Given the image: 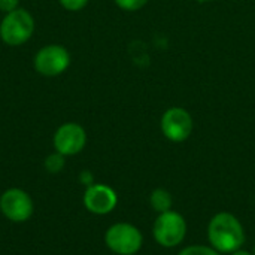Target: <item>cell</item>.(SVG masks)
I'll list each match as a JSON object with an SVG mask.
<instances>
[{"label": "cell", "instance_id": "cell-7", "mask_svg": "<svg viewBox=\"0 0 255 255\" xmlns=\"http://www.w3.org/2000/svg\"><path fill=\"white\" fill-rule=\"evenodd\" d=\"M161 131L170 142L179 143L190 137L194 123L184 108H170L161 117Z\"/></svg>", "mask_w": 255, "mask_h": 255}, {"label": "cell", "instance_id": "cell-15", "mask_svg": "<svg viewBox=\"0 0 255 255\" xmlns=\"http://www.w3.org/2000/svg\"><path fill=\"white\" fill-rule=\"evenodd\" d=\"M18 3H19V0H0V10L9 13V12L18 9Z\"/></svg>", "mask_w": 255, "mask_h": 255}, {"label": "cell", "instance_id": "cell-16", "mask_svg": "<svg viewBox=\"0 0 255 255\" xmlns=\"http://www.w3.org/2000/svg\"><path fill=\"white\" fill-rule=\"evenodd\" d=\"M81 181L88 187V185H91V184H94L93 182V176L90 175V172H82L81 173Z\"/></svg>", "mask_w": 255, "mask_h": 255}, {"label": "cell", "instance_id": "cell-9", "mask_svg": "<svg viewBox=\"0 0 255 255\" xmlns=\"http://www.w3.org/2000/svg\"><path fill=\"white\" fill-rule=\"evenodd\" d=\"M118 203L117 193L105 184H91L84 193V206L94 215L111 214Z\"/></svg>", "mask_w": 255, "mask_h": 255}, {"label": "cell", "instance_id": "cell-10", "mask_svg": "<svg viewBox=\"0 0 255 255\" xmlns=\"http://www.w3.org/2000/svg\"><path fill=\"white\" fill-rule=\"evenodd\" d=\"M149 203L152 206V209L158 214H163V212H167L172 209V205H173V199H172V194L164 190V188H155L151 196H149Z\"/></svg>", "mask_w": 255, "mask_h": 255}, {"label": "cell", "instance_id": "cell-14", "mask_svg": "<svg viewBox=\"0 0 255 255\" xmlns=\"http://www.w3.org/2000/svg\"><path fill=\"white\" fill-rule=\"evenodd\" d=\"M61 3V6L67 10L76 12L81 10L82 7H85V4L88 3V0H58Z\"/></svg>", "mask_w": 255, "mask_h": 255}, {"label": "cell", "instance_id": "cell-1", "mask_svg": "<svg viewBox=\"0 0 255 255\" xmlns=\"http://www.w3.org/2000/svg\"><path fill=\"white\" fill-rule=\"evenodd\" d=\"M208 239L212 248L218 253L232 254L242 248L245 242V230L233 214L220 212L209 221Z\"/></svg>", "mask_w": 255, "mask_h": 255}, {"label": "cell", "instance_id": "cell-6", "mask_svg": "<svg viewBox=\"0 0 255 255\" xmlns=\"http://www.w3.org/2000/svg\"><path fill=\"white\" fill-rule=\"evenodd\" d=\"M70 64V54L61 45H46L34 57V69L42 76H58Z\"/></svg>", "mask_w": 255, "mask_h": 255}, {"label": "cell", "instance_id": "cell-4", "mask_svg": "<svg viewBox=\"0 0 255 255\" xmlns=\"http://www.w3.org/2000/svg\"><path fill=\"white\" fill-rule=\"evenodd\" d=\"M152 235L158 245L164 248H175L185 239L187 235L185 218L172 209L163 212L157 217L154 223Z\"/></svg>", "mask_w": 255, "mask_h": 255}, {"label": "cell", "instance_id": "cell-3", "mask_svg": "<svg viewBox=\"0 0 255 255\" xmlns=\"http://www.w3.org/2000/svg\"><path fill=\"white\" fill-rule=\"evenodd\" d=\"M34 31V19L25 9H15L3 18L0 24V37L6 45L18 46L25 43Z\"/></svg>", "mask_w": 255, "mask_h": 255}, {"label": "cell", "instance_id": "cell-13", "mask_svg": "<svg viewBox=\"0 0 255 255\" xmlns=\"http://www.w3.org/2000/svg\"><path fill=\"white\" fill-rule=\"evenodd\" d=\"M115 3H117L121 9L128 10V12H133V10L142 9V7L148 3V0H115Z\"/></svg>", "mask_w": 255, "mask_h": 255}, {"label": "cell", "instance_id": "cell-12", "mask_svg": "<svg viewBox=\"0 0 255 255\" xmlns=\"http://www.w3.org/2000/svg\"><path fill=\"white\" fill-rule=\"evenodd\" d=\"M178 255H220V253L211 247L205 245H191L184 248Z\"/></svg>", "mask_w": 255, "mask_h": 255}, {"label": "cell", "instance_id": "cell-8", "mask_svg": "<svg viewBox=\"0 0 255 255\" xmlns=\"http://www.w3.org/2000/svg\"><path fill=\"white\" fill-rule=\"evenodd\" d=\"M54 149L64 157L79 154L87 143V133L82 126L76 123H66L60 126L54 134Z\"/></svg>", "mask_w": 255, "mask_h": 255}, {"label": "cell", "instance_id": "cell-2", "mask_svg": "<svg viewBox=\"0 0 255 255\" xmlns=\"http://www.w3.org/2000/svg\"><path fill=\"white\" fill-rule=\"evenodd\" d=\"M106 247L118 255L137 254L143 244V236L137 227L128 223H117L106 230Z\"/></svg>", "mask_w": 255, "mask_h": 255}, {"label": "cell", "instance_id": "cell-18", "mask_svg": "<svg viewBox=\"0 0 255 255\" xmlns=\"http://www.w3.org/2000/svg\"><path fill=\"white\" fill-rule=\"evenodd\" d=\"M253 255H255V247H254V251H253Z\"/></svg>", "mask_w": 255, "mask_h": 255}, {"label": "cell", "instance_id": "cell-17", "mask_svg": "<svg viewBox=\"0 0 255 255\" xmlns=\"http://www.w3.org/2000/svg\"><path fill=\"white\" fill-rule=\"evenodd\" d=\"M232 255H253V254H251V253H248V251H242V250H238V251L232 253Z\"/></svg>", "mask_w": 255, "mask_h": 255}, {"label": "cell", "instance_id": "cell-11", "mask_svg": "<svg viewBox=\"0 0 255 255\" xmlns=\"http://www.w3.org/2000/svg\"><path fill=\"white\" fill-rule=\"evenodd\" d=\"M45 169L49 172V173H58L64 169V164H66V160H64V155L60 154V152H52L49 154L46 158H45Z\"/></svg>", "mask_w": 255, "mask_h": 255}, {"label": "cell", "instance_id": "cell-5", "mask_svg": "<svg viewBox=\"0 0 255 255\" xmlns=\"http://www.w3.org/2000/svg\"><path fill=\"white\" fill-rule=\"evenodd\" d=\"M0 212L12 223H25L34 212V205L28 193L21 188H9L0 196Z\"/></svg>", "mask_w": 255, "mask_h": 255}]
</instances>
